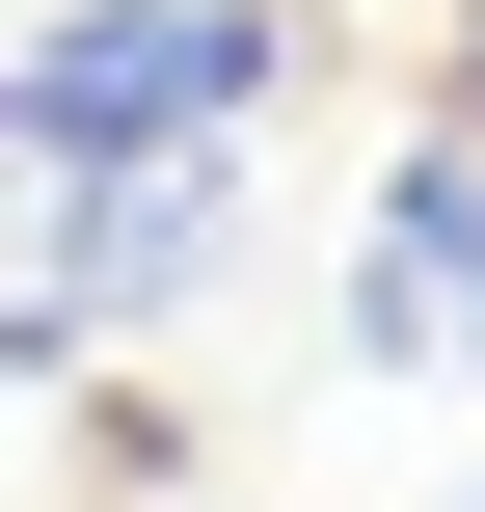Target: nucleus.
I'll return each mask as SVG.
<instances>
[{"mask_svg":"<svg viewBox=\"0 0 485 512\" xmlns=\"http://www.w3.org/2000/svg\"><path fill=\"white\" fill-rule=\"evenodd\" d=\"M351 378H485V135H405L351 216Z\"/></svg>","mask_w":485,"mask_h":512,"instance_id":"7ed1b4c3","label":"nucleus"},{"mask_svg":"<svg viewBox=\"0 0 485 512\" xmlns=\"http://www.w3.org/2000/svg\"><path fill=\"white\" fill-rule=\"evenodd\" d=\"M459 512H485V486H459Z\"/></svg>","mask_w":485,"mask_h":512,"instance_id":"39448f33","label":"nucleus"},{"mask_svg":"<svg viewBox=\"0 0 485 512\" xmlns=\"http://www.w3.org/2000/svg\"><path fill=\"white\" fill-rule=\"evenodd\" d=\"M297 81V0H54L0 54V162H243Z\"/></svg>","mask_w":485,"mask_h":512,"instance_id":"f257e3e1","label":"nucleus"},{"mask_svg":"<svg viewBox=\"0 0 485 512\" xmlns=\"http://www.w3.org/2000/svg\"><path fill=\"white\" fill-rule=\"evenodd\" d=\"M459 108H485V0H459Z\"/></svg>","mask_w":485,"mask_h":512,"instance_id":"20e7f679","label":"nucleus"},{"mask_svg":"<svg viewBox=\"0 0 485 512\" xmlns=\"http://www.w3.org/2000/svg\"><path fill=\"white\" fill-rule=\"evenodd\" d=\"M27 243H54V324H189L243 270V162H27Z\"/></svg>","mask_w":485,"mask_h":512,"instance_id":"f03ea898","label":"nucleus"}]
</instances>
